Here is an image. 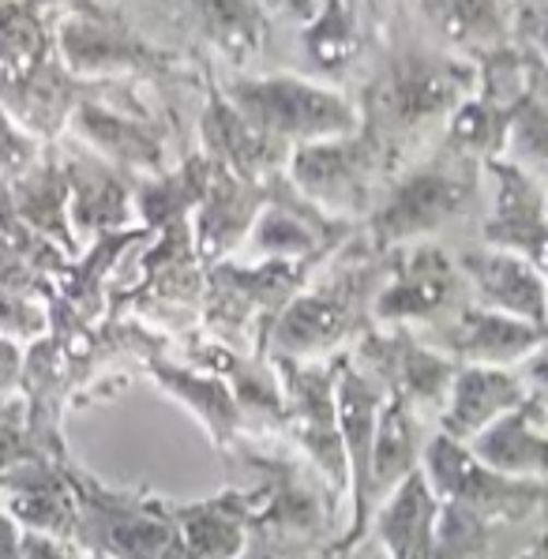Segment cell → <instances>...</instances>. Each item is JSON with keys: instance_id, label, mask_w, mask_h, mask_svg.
Returning <instances> with one entry per match:
<instances>
[{"instance_id": "6da1fadb", "label": "cell", "mask_w": 548, "mask_h": 559, "mask_svg": "<svg viewBox=\"0 0 548 559\" xmlns=\"http://www.w3.org/2000/svg\"><path fill=\"white\" fill-rule=\"evenodd\" d=\"M477 83L481 72L474 60L436 46L398 0L361 87L354 91L361 132L372 135L398 174L440 140L462 102L477 94Z\"/></svg>"}, {"instance_id": "7a4b0ae2", "label": "cell", "mask_w": 548, "mask_h": 559, "mask_svg": "<svg viewBox=\"0 0 548 559\" xmlns=\"http://www.w3.org/2000/svg\"><path fill=\"white\" fill-rule=\"evenodd\" d=\"M388 252H376L357 229L286 305L267 338V357L331 360L354 354L376 326V297L388 282Z\"/></svg>"}, {"instance_id": "3957f363", "label": "cell", "mask_w": 548, "mask_h": 559, "mask_svg": "<svg viewBox=\"0 0 548 559\" xmlns=\"http://www.w3.org/2000/svg\"><path fill=\"white\" fill-rule=\"evenodd\" d=\"M158 49L218 75L263 72L271 12L263 0H109Z\"/></svg>"}, {"instance_id": "277c9868", "label": "cell", "mask_w": 548, "mask_h": 559, "mask_svg": "<svg viewBox=\"0 0 548 559\" xmlns=\"http://www.w3.org/2000/svg\"><path fill=\"white\" fill-rule=\"evenodd\" d=\"M64 68L91 83H132L177 106L203 87V68L143 38L109 0H75L53 23Z\"/></svg>"}, {"instance_id": "5b68a950", "label": "cell", "mask_w": 548, "mask_h": 559, "mask_svg": "<svg viewBox=\"0 0 548 559\" xmlns=\"http://www.w3.org/2000/svg\"><path fill=\"white\" fill-rule=\"evenodd\" d=\"M481 177L485 162L436 140L383 185L380 203L361 226L365 240L376 252L425 245L474 211L481 200Z\"/></svg>"}, {"instance_id": "8992f818", "label": "cell", "mask_w": 548, "mask_h": 559, "mask_svg": "<svg viewBox=\"0 0 548 559\" xmlns=\"http://www.w3.org/2000/svg\"><path fill=\"white\" fill-rule=\"evenodd\" d=\"M380 34L354 0H278L271 8V46L263 72H289L354 94L372 64Z\"/></svg>"}, {"instance_id": "52a82bcc", "label": "cell", "mask_w": 548, "mask_h": 559, "mask_svg": "<svg viewBox=\"0 0 548 559\" xmlns=\"http://www.w3.org/2000/svg\"><path fill=\"white\" fill-rule=\"evenodd\" d=\"M237 459L255 473V519L252 537L267 540L282 556L289 552H331L338 533V496L327 488L301 454L289 443L278 451H255L245 440Z\"/></svg>"}, {"instance_id": "ba28073f", "label": "cell", "mask_w": 548, "mask_h": 559, "mask_svg": "<svg viewBox=\"0 0 548 559\" xmlns=\"http://www.w3.org/2000/svg\"><path fill=\"white\" fill-rule=\"evenodd\" d=\"M327 260H305V263L222 260L207 266L203 334L226 342V346L245 349V354L267 357V338H271L274 323H278V316L286 312L289 300L301 294L308 286V278Z\"/></svg>"}, {"instance_id": "9c48e42d", "label": "cell", "mask_w": 548, "mask_h": 559, "mask_svg": "<svg viewBox=\"0 0 548 559\" xmlns=\"http://www.w3.org/2000/svg\"><path fill=\"white\" fill-rule=\"evenodd\" d=\"M218 75V72H214ZM226 98L245 114L274 143L297 151L308 143L354 135L361 128L354 94L323 87V83L301 80L289 72H248V75H218Z\"/></svg>"}, {"instance_id": "30bf717a", "label": "cell", "mask_w": 548, "mask_h": 559, "mask_svg": "<svg viewBox=\"0 0 548 559\" xmlns=\"http://www.w3.org/2000/svg\"><path fill=\"white\" fill-rule=\"evenodd\" d=\"M75 492V540L80 552L109 559H158L174 540V503L135 485H106L75 459L64 462Z\"/></svg>"}, {"instance_id": "8fae6325", "label": "cell", "mask_w": 548, "mask_h": 559, "mask_svg": "<svg viewBox=\"0 0 548 559\" xmlns=\"http://www.w3.org/2000/svg\"><path fill=\"white\" fill-rule=\"evenodd\" d=\"M68 135L83 143L98 158L114 162L128 177H158L174 169L181 158H174V140H184L181 109L154 94H135L124 102L87 98L72 114Z\"/></svg>"}, {"instance_id": "7c38bea8", "label": "cell", "mask_w": 548, "mask_h": 559, "mask_svg": "<svg viewBox=\"0 0 548 559\" xmlns=\"http://www.w3.org/2000/svg\"><path fill=\"white\" fill-rule=\"evenodd\" d=\"M286 177L327 218L365 226V218L380 203L383 185L395 177V166L388 162V154L376 147L372 135H365L357 128L354 135L297 147L289 154Z\"/></svg>"}, {"instance_id": "4fadbf2b", "label": "cell", "mask_w": 548, "mask_h": 559, "mask_svg": "<svg viewBox=\"0 0 548 559\" xmlns=\"http://www.w3.org/2000/svg\"><path fill=\"white\" fill-rule=\"evenodd\" d=\"M286 391V420L278 440L327 480L338 496H349V462L338 428V357L331 360H274Z\"/></svg>"}, {"instance_id": "5bb4252c", "label": "cell", "mask_w": 548, "mask_h": 559, "mask_svg": "<svg viewBox=\"0 0 548 559\" xmlns=\"http://www.w3.org/2000/svg\"><path fill=\"white\" fill-rule=\"evenodd\" d=\"M388 282L376 297V326H406L428 334L448 326L466 305H474L466 274L455 255L436 240L388 252Z\"/></svg>"}, {"instance_id": "9a60e30c", "label": "cell", "mask_w": 548, "mask_h": 559, "mask_svg": "<svg viewBox=\"0 0 548 559\" xmlns=\"http://www.w3.org/2000/svg\"><path fill=\"white\" fill-rule=\"evenodd\" d=\"M421 469L443 503L469 507V511L492 519L496 526L526 519L545 500L541 480H519L508 477V473H496L469 451V443H458L443 432H436L428 440Z\"/></svg>"}, {"instance_id": "2e32d148", "label": "cell", "mask_w": 548, "mask_h": 559, "mask_svg": "<svg viewBox=\"0 0 548 559\" xmlns=\"http://www.w3.org/2000/svg\"><path fill=\"white\" fill-rule=\"evenodd\" d=\"M338 428L346 443L349 462V526L331 545L327 556L354 552L372 533V507H368V485H372V443L380 428V409L388 402V391L365 372L349 354L338 357Z\"/></svg>"}, {"instance_id": "e0dca14e", "label": "cell", "mask_w": 548, "mask_h": 559, "mask_svg": "<svg viewBox=\"0 0 548 559\" xmlns=\"http://www.w3.org/2000/svg\"><path fill=\"white\" fill-rule=\"evenodd\" d=\"M357 365L372 376L388 394L406 399L417 413H443L455 386L458 365L448 354L432 349L417 331L406 326H372L354 346Z\"/></svg>"}, {"instance_id": "ac0fdd59", "label": "cell", "mask_w": 548, "mask_h": 559, "mask_svg": "<svg viewBox=\"0 0 548 559\" xmlns=\"http://www.w3.org/2000/svg\"><path fill=\"white\" fill-rule=\"evenodd\" d=\"M195 147H200L218 169L267 185L271 177L286 174L289 147L274 143L255 124H248L245 114L226 98L218 75L211 64H203V87H200V117H195Z\"/></svg>"}, {"instance_id": "d6986e66", "label": "cell", "mask_w": 548, "mask_h": 559, "mask_svg": "<svg viewBox=\"0 0 548 559\" xmlns=\"http://www.w3.org/2000/svg\"><path fill=\"white\" fill-rule=\"evenodd\" d=\"M64 174H68V214H72L75 240L83 248L102 237L135 229V177L117 169L114 162L98 158L72 135L57 140Z\"/></svg>"}, {"instance_id": "ffe728a7", "label": "cell", "mask_w": 548, "mask_h": 559, "mask_svg": "<svg viewBox=\"0 0 548 559\" xmlns=\"http://www.w3.org/2000/svg\"><path fill=\"white\" fill-rule=\"evenodd\" d=\"M485 174L492 177V206L481 226V245L526 255L548 271V188L503 158L488 162Z\"/></svg>"}, {"instance_id": "44dd1931", "label": "cell", "mask_w": 548, "mask_h": 559, "mask_svg": "<svg viewBox=\"0 0 548 559\" xmlns=\"http://www.w3.org/2000/svg\"><path fill=\"white\" fill-rule=\"evenodd\" d=\"M421 338L432 349L448 354L455 365H485V368H508L515 360L537 357L548 346L545 326L492 312V308L481 305H466L448 326L428 331Z\"/></svg>"}, {"instance_id": "7402d4cb", "label": "cell", "mask_w": 548, "mask_h": 559, "mask_svg": "<svg viewBox=\"0 0 548 559\" xmlns=\"http://www.w3.org/2000/svg\"><path fill=\"white\" fill-rule=\"evenodd\" d=\"M143 376H147L169 402H177L181 409L192 413L195 425L207 432L211 447L222 459H229V451H237L245 409H241V402H237L234 386L222 380V376L192 368V365H184L181 357H169V354L143 360Z\"/></svg>"}, {"instance_id": "603a6c76", "label": "cell", "mask_w": 548, "mask_h": 559, "mask_svg": "<svg viewBox=\"0 0 548 559\" xmlns=\"http://www.w3.org/2000/svg\"><path fill=\"white\" fill-rule=\"evenodd\" d=\"M474 305L492 312L515 316L548 331V271L529 263L526 255L500 252V248H466L458 255Z\"/></svg>"}, {"instance_id": "cb8c5ba5", "label": "cell", "mask_w": 548, "mask_h": 559, "mask_svg": "<svg viewBox=\"0 0 548 559\" xmlns=\"http://www.w3.org/2000/svg\"><path fill=\"white\" fill-rule=\"evenodd\" d=\"M181 360L192 368H203V372L222 376V380L234 386L245 417L252 413V417H260L263 428H271L274 436L282 432V420H286V391H282L278 365H274L271 357L245 354V349L226 346V342L211 338V334L192 331L181 338Z\"/></svg>"}, {"instance_id": "d4e9b609", "label": "cell", "mask_w": 548, "mask_h": 559, "mask_svg": "<svg viewBox=\"0 0 548 559\" xmlns=\"http://www.w3.org/2000/svg\"><path fill=\"white\" fill-rule=\"evenodd\" d=\"M436 46L466 60H485L515 46L511 0H402Z\"/></svg>"}, {"instance_id": "484cf974", "label": "cell", "mask_w": 548, "mask_h": 559, "mask_svg": "<svg viewBox=\"0 0 548 559\" xmlns=\"http://www.w3.org/2000/svg\"><path fill=\"white\" fill-rule=\"evenodd\" d=\"M271 180L267 185L241 180L214 166L207 195H203V203L192 214V240L203 263L214 266L222 260H234V252H241L255 218H260L271 200Z\"/></svg>"}, {"instance_id": "4316f807", "label": "cell", "mask_w": 548, "mask_h": 559, "mask_svg": "<svg viewBox=\"0 0 548 559\" xmlns=\"http://www.w3.org/2000/svg\"><path fill=\"white\" fill-rule=\"evenodd\" d=\"M0 507L27 533L75 540V492L68 485L64 462L38 454L0 473Z\"/></svg>"}, {"instance_id": "83f0119b", "label": "cell", "mask_w": 548, "mask_h": 559, "mask_svg": "<svg viewBox=\"0 0 548 559\" xmlns=\"http://www.w3.org/2000/svg\"><path fill=\"white\" fill-rule=\"evenodd\" d=\"M252 488H222L211 500L174 503L177 545L188 559H237L252 540Z\"/></svg>"}, {"instance_id": "f1b7e54d", "label": "cell", "mask_w": 548, "mask_h": 559, "mask_svg": "<svg viewBox=\"0 0 548 559\" xmlns=\"http://www.w3.org/2000/svg\"><path fill=\"white\" fill-rule=\"evenodd\" d=\"M529 391L508 368L458 365L451 399L440 413V432L458 443H474L488 425L526 406Z\"/></svg>"}, {"instance_id": "f546056e", "label": "cell", "mask_w": 548, "mask_h": 559, "mask_svg": "<svg viewBox=\"0 0 548 559\" xmlns=\"http://www.w3.org/2000/svg\"><path fill=\"white\" fill-rule=\"evenodd\" d=\"M8 185H12L15 195V211L23 214V222H27L34 234L53 240L68 260H80L83 245L75 240L72 214H68V174L57 143H49L27 174L8 180Z\"/></svg>"}, {"instance_id": "4dcf8cb0", "label": "cell", "mask_w": 548, "mask_h": 559, "mask_svg": "<svg viewBox=\"0 0 548 559\" xmlns=\"http://www.w3.org/2000/svg\"><path fill=\"white\" fill-rule=\"evenodd\" d=\"M436 519L440 496L432 492L425 469H417L376 511L372 533L388 559H436Z\"/></svg>"}, {"instance_id": "1f68e13d", "label": "cell", "mask_w": 548, "mask_h": 559, "mask_svg": "<svg viewBox=\"0 0 548 559\" xmlns=\"http://www.w3.org/2000/svg\"><path fill=\"white\" fill-rule=\"evenodd\" d=\"M428 440L421 436V413L398 394H388L380 409V428L372 443V485H368V507L372 519L383 503L395 496V488L406 477H414L425 462Z\"/></svg>"}, {"instance_id": "d6a6232c", "label": "cell", "mask_w": 548, "mask_h": 559, "mask_svg": "<svg viewBox=\"0 0 548 559\" xmlns=\"http://www.w3.org/2000/svg\"><path fill=\"white\" fill-rule=\"evenodd\" d=\"M211 174L214 162L200 147H192L174 169L135 180V218H140V226L154 237L162 229L177 226V222H192L195 206L207 195Z\"/></svg>"}, {"instance_id": "836d02e7", "label": "cell", "mask_w": 548, "mask_h": 559, "mask_svg": "<svg viewBox=\"0 0 548 559\" xmlns=\"http://www.w3.org/2000/svg\"><path fill=\"white\" fill-rule=\"evenodd\" d=\"M469 451L492 466L496 473H508V477L519 480H537L548 473V436L537 432V420H534V406H519L515 413L500 417L496 425H488Z\"/></svg>"}, {"instance_id": "e575fe53", "label": "cell", "mask_w": 548, "mask_h": 559, "mask_svg": "<svg viewBox=\"0 0 548 559\" xmlns=\"http://www.w3.org/2000/svg\"><path fill=\"white\" fill-rule=\"evenodd\" d=\"M57 15L34 0H0V75H20L57 53Z\"/></svg>"}, {"instance_id": "d590c367", "label": "cell", "mask_w": 548, "mask_h": 559, "mask_svg": "<svg viewBox=\"0 0 548 559\" xmlns=\"http://www.w3.org/2000/svg\"><path fill=\"white\" fill-rule=\"evenodd\" d=\"M500 158L519 166L534 180H541V185L548 180V91L537 87V80L519 98V106L511 109L508 140H503Z\"/></svg>"}, {"instance_id": "8d00e7d4", "label": "cell", "mask_w": 548, "mask_h": 559, "mask_svg": "<svg viewBox=\"0 0 548 559\" xmlns=\"http://www.w3.org/2000/svg\"><path fill=\"white\" fill-rule=\"evenodd\" d=\"M496 522L485 514L469 511L462 503L440 500V519H436V559H488L492 552Z\"/></svg>"}, {"instance_id": "74e56055", "label": "cell", "mask_w": 548, "mask_h": 559, "mask_svg": "<svg viewBox=\"0 0 548 559\" xmlns=\"http://www.w3.org/2000/svg\"><path fill=\"white\" fill-rule=\"evenodd\" d=\"M53 334V305L23 294H0V338L15 346H34V342Z\"/></svg>"}, {"instance_id": "f35d334b", "label": "cell", "mask_w": 548, "mask_h": 559, "mask_svg": "<svg viewBox=\"0 0 548 559\" xmlns=\"http://www.w3.org/2000/svg\"><path fill=\"white\" fill-rule=\"evenodd\" d=\"M38 454L41 451L31 436V417H27L23 394L0 399V473H8L27 459H38Z\"/></svg>"}, {"instance_id": "ab89813d", "label": "cell", "mask_w": 548, "mask_h": 559, "mask_svg": "<svg viewBox=\"0 0 548 559\" xmlns=\"http://www.w3.org/2000/svg\"><path fill=\"white\" fill-rule=\"evenodd\" d=\"M0 294H23V297H38V300H57V278L41 274L20 248H12L0 237Z\"/></svg>"}, {"instance_id": "60d3db41", "label": "cell", "mask_w": 548, "mask_h": 559, "mask_svg": "<svg viewBox=\"0 0 548 559\" xmlns=\"http://www.w3.org/2000/svg\"><path fill=\"white\" fill-rule=\"evenodd\" d=\"M515 46L529 57V64L548 72V0H511Z\"/></svg>"}, {"instance_id": "b9f144b4", "label": "cell", "mask_w": 548, "mask_h": 559, "mask_svg": "<svg viewBox=\"0 0 548 559\" xmlns=\"http://www.w3.org/2000/svg\"><path fill=\"white\" fill-rule=\"evenodd\" d=\"M46 147H49V143L34 140L27 128H23L20 120L0 106V180L23 177L34 162L41 158V151H46Z\"/></svg>"}, {"instance_id": "7bdbcfd3", "label": "cell", "mask_w": 548, "mask_h": 559, "mask_svg": "<svg viewBox=\"0 0 548 559\" xmlns=\"http://www.w3.org/2000/svg\"><path fill=\"white\" fill-rule=\"evenodd\" d=\"M23 368H27V349L0 338V399H15L20 394Z\"/></svg>"}, {"instance_id": "ee69618b", "label": "cell", "mask_w": 548, "mask_h": 559, "mask_svg": "<svg viewBox=\"0 0 548 559\" xmlns=\"http://www.w3.org/2000/svg\"><path fill=\"white\" fill-rule=\"evenodd\" d=\"M23 559H83L72 540L46 537V533H23Z\"/></svg>"}, {"instance_id": "f6af8a7d", "label": "cell", "mask_w": 548, "mask_h": 559, "mask_svg": "<svg viewBox=\"0 0 548 559\" xmlns=\"http://www.w3.org/2000/svg\"><path fill=\"white\" fill-rule=\"evenodd\" d=\"M23 533L27 530L0 507V559H23Z\"/></svg>"}, {"instance_id": "bcb514c9", "label": "cell", "mask_w": 548, "mask_h": 559, "mask_svg": "<svg viewBox=\"0 0 548 559\" xmlns=\"http://www.w3.org/2000/svg\"><path fill=\"white\" fill-rule=\"evenodd\" d=\"M354 8L365 15L368 27H372L376 34H383V27L391 23V15H395L398 0H354Z\"/></svg>"}, {"instance_id": "7dc6e473", "label": "cell", "mask_w": 548, "mask_h": 559, "mask_svg": "<svg viewBox=\"0 0 548 559\" xmlns=\"http://www.w3.org/2000/svg\"><path fill=\"white\" fill-rule=\"evenodd\" d=\"M237 559H286V556H282L278 548H271L267 540L252 537V540H248V548H245V552L237 556Z\"/></svg>"}, {"instance_id": "c3c4849f", "label": "cell", "mask_w": 548, "mask_h": 559, "mask_svg": "<svg viewBox=\"0 0 548 559\" xmlns=\"http://www.w3.org/2000/svg\"><path fill=\"white\" fill-rule=\"evenodd\" d=\"M34 4H41V8H46V12L61 15L64 8H72V4H75V0H34Z\"/></svg>"}, {"instance_id": "681fc988", "label": "cell", "mask_w": 548, "mask_h": 559, "mask_svg": "<svg viewBox=\"0 0 548 559\" xmlns=\"http://www.w3.org/2000/svg\"><path fill=\"white\" fill-rule=\"evenodd\" d=\"M519 559H548V537H545V540H537V545L529 548V552H522Z\"/></svg>"}, {"instance_id": "f907efd6", "label": "cell", "mask_w": 548, "mask_h": 559, "mask_svg": "<svg viewBox=\"0 0 548 559\" xmlns=\"http://www.w3.org/2000/svg\"><path fill=\"white\" fill-rule=\"evenodd\" d=\"M158 559H188V552H184V548L177 545V533H174V540H169V548H166V552H162Z\"/></svg>"}, {"instance_id": "816d5d0a", "label": "cell", "mask_w": 548, "mask_h": 559, "mask_svg": "<svg viewBox=\"0 0 548 559\" xmlns=\"http://www.w3.org/2000/svg\"><path fill=\"white\" fill-rule=\"evenodd\" d=\"M327 559H388V556H383V548H380V552H376V556H365V552H361V545H357V548H354V552H342V556H327Z\"/></svg>"}, {"instance_id": "f5cc1de1", "label": "cell", "mask_w": 548, "mask_h": 559, "mask_svg": "<svg viewBox=\"0 0 548 559\" xmlns=\"http://www.w3.org/2000/svg\"><path fill=\"white\" fill-rule=\"evenodd\" d=\"M83 559H109V556H98V552H83Z\"/></svg>"}, {"instance_id": "db71d44e", "label": "cell", "mask_w": 548, "mask_h": 559, "mask_svg": "<svg viewBox=\"0 0 548 559\" xmlns=\"http://www.w3.org/2000/svg\"><path fill=\"white\" fill-rule=\"evenodd\" d=\"M263 4H267V12H271V8H274V4H278V0H263Z\"/></svg>"}]
</instances>
